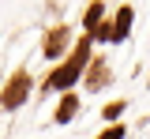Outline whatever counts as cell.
<instances>
[{"label":"cell","instance_id":"6","mask_svg":"<svg viewBox=\"0 0 150 139\" xmlns=\"http://www.w3.org/2000/svg\"><path fill=\"white\" fill-rule=\"evenodd\" d=\"M75 113H79V98H75V94H64L60 105H56V124H68Z\"/></svg>","mask_w":150,"mask_h":139},{"label":"cell","instance_id":"9","mask_svg":"<svg viewBox=\"0 0 150 139\" xmlns=\"http://www.w3.org/2000/svg\"><path fill=\"white\" fill-rule=\"evenodd\" d=\"M124 113V101H112V105H105V120H116Z\"/></svg>","mask_w":150,"mask_h":139},{"label":"cell","instance_id":"2","mask_svg":"<svg viewBox=\"0 0 150 139\" xmlns=\"http://www.w3.org/2000/svg\"><path fill=\"white\" fill-rule=\"evenodd\" d=\"M26 94H30V75L26 72H15L11 79L4 83V109H19L26 101Z\"/></svg>","mask_w":150,"mask_h":139},{"label":"cell","instance_id":"1","mask_svg":"<svg viewBox=\"0 0 150 139\" xmlns=\"http://www.w3.org/2000/svg\"><path fill=\"white\" fill-rule=\"evenodd\" d=\"M90 41H94L90 34L75 41V49H71V60H64V64L56 68L53 75H49V79L41 83V90H71L75 83H79V75H83V72L90 68Z\"/></svg>","mask_w":150,"mask_h":139},{"label":"cell","instance_id":"4","mask_svg":"<svg viewBox=\"0 0 150 139\" xmlns=\"http://www.w3.org/2000/svg\"><path fill=\"white\" fill-rule=\"evenodd\" d=\"M131 19H135V11H131L128 4L116 11V19H112V41H124L128 38V30H131Z\"/></svg>","mask_w":150,"mask_h":139},{"label":"cell","instance_id":"5","mask_svg":"<svg viewBox=\"0 0 150 139\" xmlns=\"http://www.w3.org/2000/svg\"><path fill=\"white\" fill-rule=\"evenodd\" d=\"M105 83H109V68H105L101 60H90V72H86V87H90V90H101Z\"/></svg>","mask_w":150,"mask_h":139},{"label":"cell","instance_id":"8","mask_svg":"<svg viewBox=\"0 0 150 139\" xmlns=\"http://www.w3.org/2000/svg\"><path fill=\"white\" fill-rule=\"evenodd\" d=\"M98 139H124V124H112V128H105Z\"/></svg>","mask_w":150,"mask_h":139},{"label":"cell","instance_id":"3","mask_svg":"<svg viewBox=\"0 0 150 139\" xmlns=\"http://www.w3.org/2000/svg\"><path fill=\"white\" fill-rule=\"evenodd\" d=\"M68 38H71V30H68V26H53V30H49V38H45V57L56 60L64 49H68Z\"/></svg>","mask_w":150,"mask_h":139},{"label":"cell","instance_id":"7","mask_svg":"<svg viewBox=\"0 0 150 139\" xmlns=\"http://www.w3.org/2000/svg\"><path fill=\"white\" fill-rule=\"evenodd\" d=\"M101 15H105V4H101V0H94L90 8H86V15H83V26H86V34H94V30L101 26Z\"/></svg>","mask_w":150,"mask_h":139}]
</instances>
